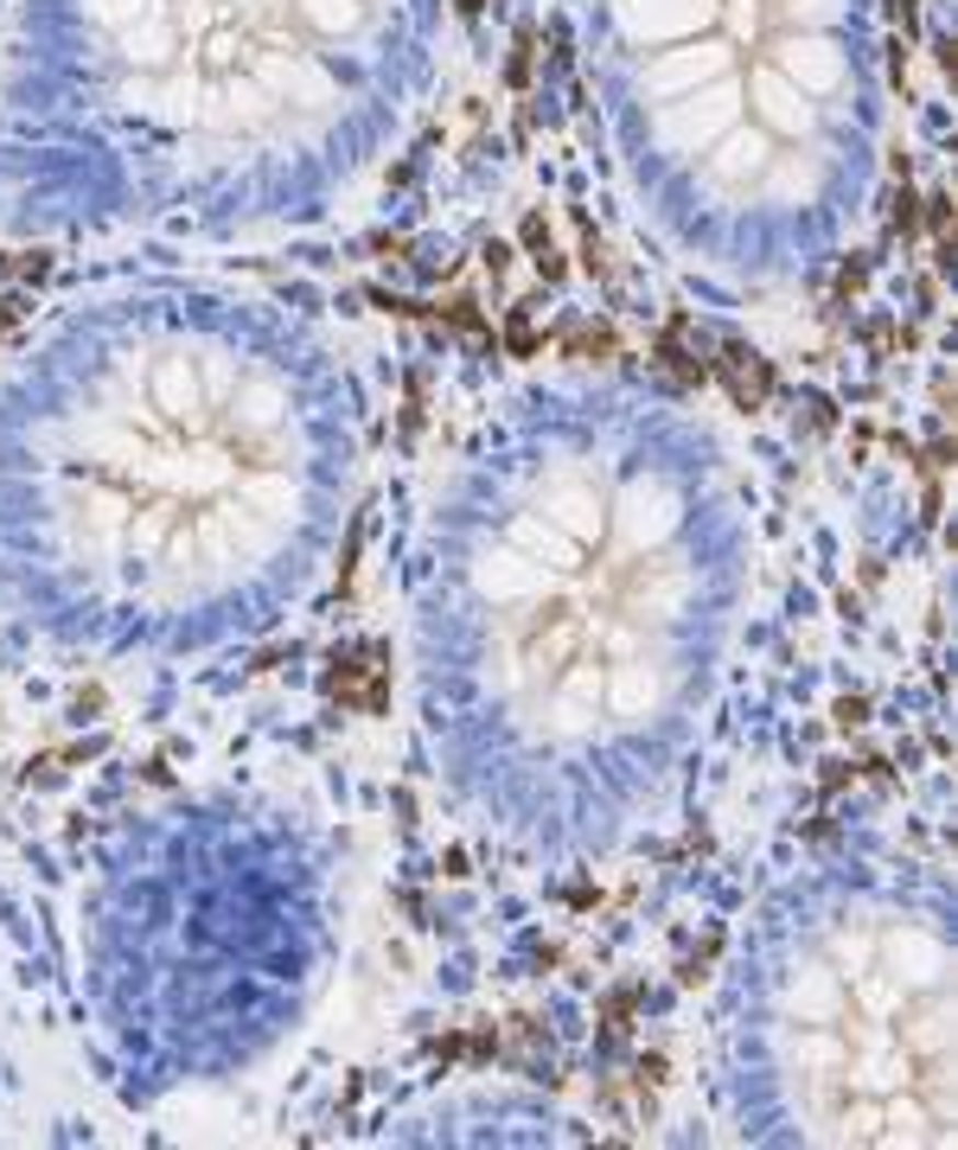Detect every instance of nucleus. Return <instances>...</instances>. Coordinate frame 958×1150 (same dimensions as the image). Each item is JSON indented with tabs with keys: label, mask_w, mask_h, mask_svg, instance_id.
<instances>
[{
	"label": "nucleus",
	"mask_w": 958,
	"mask_h": 1150,
	"mask_svg": "<svg viewBox=\"0 0 958 1150\" xmlns=\"http://www.w3.org/2000/svg\"><path fill=\"white\" fill-rule=\"evenodd\" d=\"M460 7H467V13H474V7H479V0H460Z\"/></svg>",
	"instance_id": "f257e3e1"
}]
</instances>
